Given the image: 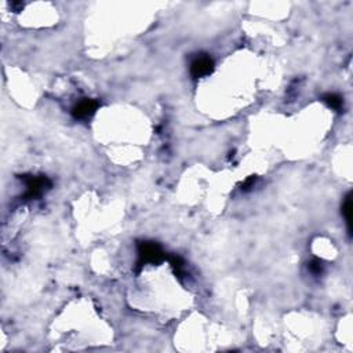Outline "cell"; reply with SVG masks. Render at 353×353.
Listing matches in <instances>:
<instances>
[{"label": "cell", "mask_w": 353, "mask_h": 353, "mask_svg": "<svg viewBox=\"0 0 353 353\" xmlns=\"http://www.w3.org/2000/svg\"><path fill=\"white\" fill-rule=\"evenodd\" d=\"M214 71V61L207 54H200L190 63V75L195 79L204 77Z\"/></svg>", "instance_id": "obj_3"}, {"label": "cell", "mask_w": 353, "mask_h": 353, "mask_svg": "<svg viewBox=\"0 0 353 353\" xmlns=\"http://www.w3.org/2000/svg\"><path fill=\"white\" fill-rule=\"evenodd\" d=\"M21 180L27 184V192L22 196L24 200L36 199L39 196H42V193L46 189L51 188V182L46 177V175H21Z\"/></svg>", "instance_id": "obj_2"}, {"label": "cell", "mask_w": 353, "mask_h": 353, "mask_svg": "<svg viewBox=\"0 0 353 353\" xmlns=\"http://www.w3.org/2000/svg\"><path fill=\"white\" fill-rule=\"evenodd\" d=\"M167 261H169L170 265L172 266L175 276H177L180 280H182V279L185 277V271H184L185 262H184V260H182L180 255H177V254H171V255H167Z\"/></svg>", "instance_id": "obj_6"}, {"label": "cell", "mask_w": 353, "mask_h": 353, "mask_svg": "<svg viewBox=\"0 0 353 353\" xmlns=\"http://www.w3.org/2000/svg\"><path fill=\"white\" fill-rule=\"evenodd\" d=\"M342 214H344L346 225H348V230L349 233L352 232V195L348 193L345 198L344 204H342Z\"/></svg>", "instance_id": "obj_7"}, {"label": "cell", "mask_w": 353, "mask_h": 353, "mask_svg": "<svg viewBox=\"0 0 353 353\" xmlns=\"http://www.w3.org/2000/svg\"><path fill=\"white\" fill-rule=\"evenodd\" d=\"M100 107V102L97 100L84 98L80 102H77L72 109V115L75 119H89L91 118L95 110Z\"/></svg>", "instance_id": "obj_4"}, {"label": "cell", "mask_w": 353, "mask_h": 353, "mask_svg": "<svg viewBox=\"0 0 353 353\" xmlns=\"http://www.w3.org/2000/svg\"><path fill=\"white\" fill-rule=\"evenodd\" d=\"M322 100L323 102H326L328 108L334 109V110L339 112L341 109H344V98L337 92H327L322 97Z\"/></svg>", "instance_id": "obj_5"}, {"label": "cell", "mask_w": 353, "mask_h": 353, "mask_svg": "<svg viewBox=\"0 0 353 353\" xmlns=\"http://www.w3.org/2000/svg\"><path fill=\"white\" fill-rule=\"evenodd\" d=\"M308 268L309 271L312 272L313 275H320V273L323 272V262H322L320 260L315 258V260H312V261L309 262Z\"/></svg>", "instance_id": "obj_8"}, {"label": "cell", "mask_w": 353, "mask_h": 353, "mask_svg": "<svg viewBox=\"0 0 353 353\" xmlns=\"http://www.w3.org/2000/svg\"><path fill=\"white\" fill-rule=\"evenodd\" d=\"M137 248H138V262H137L138 268H142L146 263L157 265L163 262L164 260H167V255L163 251V248L156 242H139Z\"/></svg>", "instance_id": "obj_1"}, {"label": "cell", "mask_w": 353, "mask_h": 353, "mask_svg": "<svg viewBox=\"0 0 353 353\" xmlns=\"http://www.w3.org/2000/svg\"><path fill=\"white\" fill-rule=\"evenodd\" d=\"M255 181H257V177H250V178H247L245 181V184L242 185V190H245V192H247V190H250L251 188H254V184H255Z\"/></svg>", "instance_id": "obj_9"}]
</instances>
